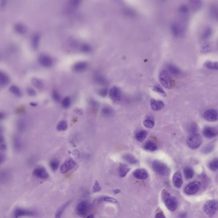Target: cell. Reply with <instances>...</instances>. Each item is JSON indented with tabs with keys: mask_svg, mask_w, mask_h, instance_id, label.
<instances>
[{
	"mask_svg": "<svg viewBox=\"0 0 218 218\" xmlns=\"http://www.w3.org/2000/svg\"><path fill=\"white\" fill-rule=\"evenodd\" d=\"M33 174L35 177L43 180L47 179L49 177V174L46 169L42 167L36 168L33 171Z\"/></svg>",
	"mask_w": 218,
	"mask_h": 218,
	"instance_id": "10",
	"label": "cell"
},
{
	"mask_svg": "<svg viewBox=\"0 0 218 218\" xmlns=\"http://www.w3.org/2000/svg\"><path fill=\"white\" fill-rule=\"evenodd\" d=\"M76 163L74 160L71 158L67 159L64 163L62 164L60 168V171L61 173H67L68 171L72 170L75 167Z\"/></svg>",
	"mask_w": 218,
	"mask_h": 218,
	"instance_id": "9",
	"label": "cell"
},
{
	"mask_svg": "<svg viewBox=\"0 0 218 218\" xmlns=\"http://www.w3.org/2000/svg\"><path fill=\"white\" fill-rule=\"evenodd\" d=\"M90 208V204L87 201H82L77 205L76 211L77 214L82 217H86Z\"/></svg>",
	"mask_w": 218,
	"mask_h": 218,
	"instance_id": "7",
	"label": "cell"
},
{
	"mask_svg": "<svg viewBox=\"0 0 218 218\" xmlns=\"http://www.w3.org/2000/svg\"><path fill=\"white\" fill-rule=\"evenodd\" d=\"M147 135V131L145 130L140 131L135 135V138L138 142H142L146 138Z\"/></svg>",
	"mask_w": 218,
	"mask_h": 218,
	"instance_id": "27",
	"label": "cell"
},
{
	"mask_svg": "<svg viewBox=\"0 0 218 218\" xmlns=\"http://www.w3.org/2000/svg\"><path fill=\"white\" fill-rule=\"evenodd\" d=\"M197 129H198L197 125L195 123H191V124L189 125L188 128V132L191 134L196 133Z\"/></svg>",
	"mask_w": 218,
	"mask_h": 218,
	"instance_id": "41",
	"label": "cell"
},
{
	"mask_svg": "<svg viewBox=\"0 0 218 218\" xmlns=\"http://www.w3.org/2000/svg\"><path fill=\"white\" fill-rule=\"evenodd\" d=\"M0 147H1V151L4 152L6 149V143L4 136L1 133V137H0Z\"/></svg>",
	"mask_w": 218,
	"mask_h": 218,
	"instance_id": "40",
	"label": "cell"
},
{
	"mask_svg": "<svg viewBox=\"0 0 218 218\" xmlns=\"http://www.w3.org/2000/svg\"><path fill=\"white\" fill-rule=\"evenodd\" d=\"M89 103H90V105H91V106L94 108L96 109L98 108V105H99L98 103L96 101L93 100V99H90L89 101Z\"/></svg>",
	"mask_w": 218,
	"mask_h": 218,
	"instance_id": "53",
	"label": "cell"
},
{
	"mask_svg": "<svg viewBox=\"0 0 218 218\" xmlns=\"http://www.w3.org/2000/svg\"><path fill=\"white\" fill-rule=\"evenodd\" d=\"M9 90L13 94L18 97H21L22 95V93L20 89L17 86L15 85H12L9 88Z\"/></svg>",
	"mask_w": 218,
	"mask_h": 218,
	"instance_id": "36",
	"label": "cell"
},
{
	"mask_svg": "<svg viewBox=\"0 0 218 218\" xmlns=\"http://www.w3.org/2000/svg\"><path fill=\"white\" fill-rule=\"evenodd\" d=\"M203 210L208 217H212L218 210V202L211 200L206 202L203 206Z\"/></svg>",
	"mask_w": 218,
	"mask_h": 218,
	"instance_id": "5",
	"label": "cell"
},
{
	"mask_svg": "<svg viewBox=\"0 0 218 218\" xmlns=\"http://www.w3.org/2000/svg\"><path fill=\"white\" fill-rule=\"evenodd\" d=\"M172 183L176 188H180L183 185V179L181 172L177 171L172 177Z\"/></svg>",
	"mask_w": 218,
	"mask_h": 218,
	"instance_id": "15",
	"label": "cell"
},
{
	"mask_svg": "<svg viewBox=\"0 0 218 218\" xmlns=\"http://www.w3.org/2000/svg\"><path fill=\"white\" fill-rule=\"evenodd\" d=\"M159 80L161 84L166 88L171 89L175 87V81L172 79L170 74L165 70L160 72Z\"/></svg>",
	"mask_w": 218,
	"mask_h": 218,
	"instance_id": "2",
	"label": "cell"
},
{
	"mask_svg": "<svg viewBox=\"0 0 218 218\" xmlns=\"http://www.w3.org/2000/svg\"><path fill=\"white\" fill-rule=\"evenodd\" d=\"M204 135L206 138H212L217 136L218 134L217 131L212 127H207L204 128L203 131Z\"/></svg>",
	"mask_w": 218,
	"mask_h": 218,
	"instance_id": "17",
	"label": "cell"
},
{
	"mask_svg": "<svg viewBox=\"0 0 218 218\" xmlns=\"http://www.w3.org/2000/svg\"><path fill=\"white\" fill-rule=\"evenodd\" d=\"M5 160V155H4V154H3L2 153H1V164H2L4 162Z\"/></svg>",
	"mask_w": 218,
	"mask_h": 218,
	"instance_id": "55",
	"label": "cell"
},
{
	"mask_svg": "<svg viewBox=\"0 0 218 218\" xmlns=\"http://www.w3.org/2000/svg\"><path fill=\"white\" fill-rule=\"evenodd\" d=\"M88 67V64L87 62L81 61L75 63L73 67L74 71L76 73H81L87 70Z\"/></svg>",
	"mask_w": 218,
	"mask_h": 218,
	"instance_id": "18",
	"label": "cell"
},
{
	"mask_svg": "<svg viewBox=\"0 0 218 218\" xmlns=\"http://www.w3.org/2000/svg\"><path fill=\"white\" fill-rule=\"evenodd\" d=\"M39 42V37L38 36H35L32 41V44H33L34 49H37L38 46Z\"/></svg>",
	"mask_w": 218,
	"mask_h": 218,
	"instance_id": "44",
	"label": "cell"
},
{
	"mask_svg": "<svg viewBox=\"0 0 218 218\" xmlns=\"http://www.w3.org/2000/svg\"><path fill=\"white\" fill-rule=\"evenodd\" d=\"M35 215L36 212L34 211L22 208H17L14 211V217L16 218L26 216H34Z\"/></svg>",
	"mask_w": 218,
	"mask_h": 218,
	"instance_id": "11",
	"label": "cell"
},
{
	"mask_svg": "<svg viewBox=\"0 0 218 218\" xmlns=\"http://www.w3.org/2000/svg\"><path fill=\"white\" fill-rule=\"evenodd\" d=\"M4 113H1V115H0V118H1V120H2L3 119H4Z\"/></svg>",
	"mask_w": 218,
	"mask_h": 218,
	"instance_id": "57",
	"label": "cell"
},
{
	"mask_svg": "<svg viewBox=\"0 0 218 218\" xmlns=\"http://www.w3.org/2000/svg\"><path fill=\"white\" fill-rule=\"evenodd\" d=\"M26 124L24 120H20L19 121L17 124V127L18 130L20 132H24L26 129Z\"/></svg>",
	"mask_w": 218,
	"mask_h": 218,
	"instance_id": "38",
	"label": "cell"
},
{
	"mask_svg": "<svg viewBox=\"0 0 218 218\" xmlns=\"http://www.w3.org/2000/svg\"><path fill=\"white\" fill-rule=\"evenodd\" d=\"M123 159L125 161L130 164H135L137 163V160L136 158L132 155L130 154H126L123 156Z\"/></svg>",
	"mask_w": 218,
	"mask_h": 218,
	"instance_id": "32",
	"label": "cell"
},
{
	"mask_svg": "<svg viewBox=\"0 0 218 218\" xmlns=\"http://www.w3.org/2000/svg\"><path fill=\"white\" fill-rule=\"evenodd\" d=\"M52 97H53V99L56 102H59L60 101L61 96L59 94L56 90L53 91L52 93Z\"/></svg>",
	"mask_w": 218,
	"mask_h": 218,
	"instance_id": "49",
	"label": "cell"
},
{
	"mask_svg": "<svg viewBox=\"0 0 218 218\" xmlns=\"http://www.w3.org/2000/svg\"><path fill=\"white\" fill-rule=\"evenodd\" d=\"M150 105L152 109L154 111L160 110L163 108L164 104L161 101H156L154 99H152L150 101Z\"/></svg>",
	"mask_w": 218,
	"mask_h": 218,
	"instance_id": "21",
	"label": "cell"
},
{
	"mask_svg": "<svg viewBox=\"0 0 218 218\" xmlns=\"http://www.w3.org/2000/svg\"><path fill=\"white\" fill-rule=\"evenodd\" d=\"M98 93L100 96L105 97L108 95V90L106 88H102L98 90Z\"/></svg>",
	"mask_w": 218,
	"mask_h": 218,
	"instance_id": "51",
	"label": "cell"
},
{
	"mask_svg": "<svg viewBox=\"0 0 218 218\" xmlns=\"http://www.w3.org/2000/svg\"><path fill=\"white\" fill-rule=\"evenodd\" d=\"M13 146L14 149L17 152L20 151L23 147V143L21 138L19 136L16 135L13 137Z\"/></svg>",
	"mask_w": 218,
	"mask_h": 218,
	"instance_id": "20",
	"label": "cell"
},
{
	"mask_svg": "<svg viewBox=\"0 0 218 218\" xmlns=\"http://www.w3.org/2000/svg\"><path fill=\"white\" fill-rule=\"evenodd\" d=\"M155 217L165 218V216H164V214H163L162 213V212H160V213H158V214H156V216H155Z\"/></svg>",
	"mask_w": 218,
	"mask_h": 218,
	"instance_id": "56",
	"label": "cell"
},
{
	"mask_svg": "<svg viewBox=\"0 0 218 218\" xmlns=\"http://www.w3.org/2000/svg\"><path fill=\"white\" fill-rule=\"evenodd\" d=\"M202 52L204 53H209L211 51L210 45L208 44H206L202 47Z\"/></svg>",
	"mask_w": 218,
	"mask_h": 218,
	"instance_id": "52",
	"label": "cell"
},
{
	"mask_svg": "<svg viewBox=\"0 0 218 218\" xmlns=\"http://www.w3.org/2000/svg\"><path fill=\"white\" fill-rule=\"evenodd\" d=\"M189 5L193 11H198L202 7V0H190Z\"/></svg>",
	"mask_w": 218,
	"mask_h": 218,
	"instance_id": "23",
	"label": "cell"
},
{
	"mask_svg": "<svg viewBox=\"0 0 218 218\" xmlns=\"http://www.w3.org/2000/svg\"><path fill=\"white\" fill-rule=\"evenodd\" d=\"M93 80L96 84L101 86H106L108 84L106 78L100 73L95 74L94 76Z\"/></svg>",
	"mask_w": 218,
	"mask_h": 218,
	"instance_id": "19",
	"label": "cell"
},
{
	"mask_svg": "<svg viewBox=\"0 0 218 218\" xmlns=\"http://www.w3.org/2000/svg\"><path fill=\"white\" fill-rule=\"evenodd\" d=\"M27 93H28V95L31 96H34L36 94V92L35 91V90L32 88H28L27 90Z\"/></svg>",
	"mask_w": 218,
	"mask_h": 218,
	"instance_id": "54",
	"label": "cell"
},
{
	"mask_svg": "<svg viewBox=\"0 0 218 218\" xmlns=\"http://www.w3.org/2000/svg\"><path fill=\"white\" fill-rule=\"evenodd\" d=\"M12 173L11 171L8 169H4L1 172L0 180L1 184H6L11 180Z\"/></svg>",
	"mask_w": 218,
	"mask_h": 218,
	"instance_id": "13",
	"label": "cell"
},
{
	"mask_svg": "<svg viewBox=\"0 0 218 218\" xmlns=\"http://www.w3.org/2000/svg\"><path fill=\"white\" fill-rule=\"evenodd\" d=\"M101 188L99 183L97 181H95L93 188V191L94 193H97L101 191Z\"/></svg>",
	"mask_w": 218,
	"mask_h": 218,
	"instance_id": "47",
	"label": "cell"
},
{
	"mask_svg": "<svg viewBox=\"0 0 218 218\" xmlns=\"http://www.w3.org/2000/svg\"><path fill=\"white\" fill-rule=\"evenodd\" d=\"M144 148L148 151L151 152L155 151L158 149L157 145L152 141H148L144 145Z\"/></svg>",
	"mask_w": 218,
	"mask_h": 218,
	"instance_id": "26",
	"label": "cell"
},
{
	"mask_svg": "<svg viewBox=\"0 0 218 218\" xmlns=\"http://www.w3.org/2000/svg\"><path fill=\"white\" fill-rule=\"evenodd\" d=\"M152 169L157 174L161 176L169 175L170 170L165 164L158 160H155L152 164Z\"/></svg>",
	"mask_w": 218,
	"mask_h": 218,
	"instance_id": "3",
	"label": "cell"
},
{
	"mask_svg": "<svg viewBox=\"0 0 218 218\" xmlns=\"http://www.w3.org/2000/svg\"><path fill=\"white\" fill-rule=\"evenodd\" d=\"M76 1L77 3H78V1Z\"/></svg>",
	"mask_w": 218,
	"mask_h": 218,
	"instance_id": "60",
	"label": "cell"
},
{
	"mask_svg": "<svg viewBox=\"0 0 218 218\" xmlns=\"http://www.w3.org/2000/svg\"><path fill=\"white\" fill-rule=\"evenodd\" d=\"M203 117L208 122H216L218 120V113L215 109H208L204 113Z\"/></svg>",
	"mask_w": 218,
	"mask_h": 218,
	"instance_id": "8",
	"label": "cell"
},
{
	"mask_svg": "<svg viewBox=\"0 0 218 218\" xmlns=\"http://www.w3.org/2000/svg\"><path fill=\"white\" fill-rule=\"evenodd\" d=\"M204 67L210 70H218V62L207 61L204 63Z\"/></svg>",
	"mask_w": 218,
	"mask_h": 218,
	"instance_id": "30",
	"label": "cell"
},
{
	"mask_svg": "<svg viewBox=\"0 0 218 218\" xmlns=\"http://www.w3.org/2000/svg\"><path fill=\"white\" fill-rule=\"evenodd\" d=\"M68 125L67 122L65 121H61L59 122L57 126V129L59 131H64L67 129Z\"/></svg>",
	"mask_w": 218,
	"mask_h": 218,
	"instance_id": "37",
	"label": "cell"
},
{
	"mask_svg": "<svg viewBox=\"0 0 218 218\" xmlns=\"http://www.w3.org/2000/svg\"><path fill=\"white\" fill-rule=\"evenodd\" d=\"M9 82V78L7 75L3 72L0 73V83L2 86H5L7 85Z\"/></svg>",
	"mask_w": 218,
	"mask_h": 218,
	"instance_id": "29",
	"label": "cell"
},
{
	"mask_svg": "<svg viewBox=\"0 0 218 218\" xmlns=\"http://www.w3.org/2000/svg\"><path fill=\"white\" fill-rule=\"evenodd\" d=\"M81 50L83 53H89L92 51L91 47L88 44H83L81 47Z\"/></svg>",
	"mask_w": 218,
	"mask_h": 218,
	"instance_id": "48",
	"label": "cell"
},
{
	"mask_svg": "<svg viewBox=\"0 0 218 218\" xmlns=\"http://www.w3.org/2000/svg\"><path fill=\"white\" fill-rule=\"evenodd\" d=\"M212 32H211V29H206L205 31L204 32L202 36V38L203 39L206 40L208 38L210 37V36H211Z\"/></svg>",
	"mask_w": 218,
	"mask_h": 218,
	"instance_id": "46",
	"label": "cell"
},
{
	"mask_svg": "<svg viewBox=\"0 0 218 218\" xmlns=\"http://www.w3.org/2000/svg\"><path fill=\"white\" fill-rule=\"evenodd\" d=\"M50 167L53 171H56L57 170L59 166V162L56 159H53L51 160L50 162Z\"/></svg>",
	"mask_w": 218,
	"mask_h": 218,
	"instance_id": "35",
	"label": "cell"
},
{
	"mask_svg": "<svg viewBox=\"0 0 218 218\" xmlns=\"http://www.w3.org/2000/svg\"><path fill=\"white\" fill-rule=\"evenodd\" d=\"M101 114L105 117H110L114 113V110L112 108L109 107H105L102 109Z\"/></svg>",
	"mask_w": 218,
	"mask_h": 218,
	"instance_id": "28",
	"label": "cell"
},
{
	"mask_svg": "<svg viewBox=\"0 0 218 218\" xmlns=\"http://www.w3.org/2000/svg\"><path fill=\"white\" fill-rule=\"evenodd\" d=\"M144 126L147 128H152L155 125L154 121L150 118L145 119L143 122Z\"/></svg>",
	"mask_w": 218,
	"mask_h": 218,
	"instance_id": "39",
	"label": "cell"
},
{
	"mask_svg": "<svg viewBox=\"0 0 218 218\" xmlns=\"http://www.w3.org/2000/svg\"><path fill=\"white\" fill-rule=\"evenodd\" d=\"M120 190L119 189H116L115 190H114V193H115V194H117V193H120Z\"/></svg>",
	"mask_w": 218,
	"mask_h": 218,
	"instance_id": "58",
	"label": "cell"
},
{
	"mask_svg": "<svg viewBox=\"0 0 218 218\" xmlns=\"http://www.w3.org/2000/svg\"><path fill=\"white\" fill-rule=\"evenodd\" d=\"M93 215H92V214H91V215H89V216H88V217H87V218H92L94 217Z\"/></svg>",
	"mask_w": 218,
	"mask_h": 218,
	"instance_id": "59",
	"label": "cell"
},
{
	"mask_svg": "<svg viewBox=\"0 0 218 218\" xmlns=\"http://www.w3.org/2000/svg\"><path fill=\"white\" fill-rule=\"evenodd\" d=\"M130 168L127 165L124 164H121L118 168V172L120 177L123 178L125 177L127 173L129 172Z\"/></svg>",
	"mask_w": 218,
	"mask_h": 218,
	"instance_id": "25",
	"label": "cell"
},
{
	"mask_svg": "<svg viewBox=\"0 0 218 218\" xmlns=\"http://www.w3.org/2000/svg\"><path fill=\"white\" fill-rule=\"evenodd\" d=\"M71 202V201H69L67 202L64 203L63 205H61L60 207H59L58 210H57L56 214H55V217L56 218L61 217L64 210H66L67 207L70 205Z\"/></svg>",
	"mask_w": 218,
	"mask_h": 218,
	"instance_id": "24",
	"label": "cell"
},
{
	"mask_svg": "<svg viewBox=\"0 0 218 218\" xmlns=\"http://www.w3.org/2000/svg\"><path fill=\"white\" fill-rule=\"evenodd\" d=\"M38 62L43 67H49L53 65V61L52 58L48 55H41L39 57Z\"/></svg>",
	"mask_w": 218,
	"mask_h": 218,
	"instance_id": "12",
	"label": "cell"
},
{
	"mask_svg": "<svg viewBox=\"0 0 218 218\" xmlns=\"http://www.w3.org/2000/svg\"><path fill=\"white\" fill-rule=\"evenodd\" d=\"M203 138L201 135L196 133L191 134L187 139V146L191 149L198 148L203 142Z\"/></svg>",
	"mask_w": 218,
	"mask_h": 218,
	"instance_id": "4",
	"label": "cell"
},
{
	"mask_svg": "<svg viewBox=\"0 0 218 218\" xmlns=\"http://www.w3.org/2000/svg\"><path fill=\"white\" fill-rule=\"evenodd\" d=\"M133 175L136 179L145 180L148 177V174L146 170L144 169H137L133 172Z\"/></svg>",
	"mask_w": 218,
	"mask_h": 218,
	"instance_id": "16",
	"label": "cell"
},
{
	"mask_svg": "<svg viewBox=\"0 0 218 218\" xmlns=\"http://www.w3.org/2000/svg\"><path fill=\"white\" fill-rule=\"evenodd\" d=\"M71 105V98L69 97H67L63 99L62 102V105L63 108H67Z\"/></svg>",
	"mask_w": 218,
	"mask_h": 218,
	"instance_id": "42",
	"label": "cell"
},
{
	"mask_svg": "<svg viewBox=\"0 0 218 218\" xmlns=\"http://www.w3.org/2000/svg\"><path fill=\"white\" fill-rule=\"evenodd\" d=\"M201 183L199 181L192 182L186 186L185 189V193L188 195L196 194L200 189Z\"/></svg>",
	"mask_w": 218,
	"mask_h": 218,
	"instance_id": "6",
	"label": "cell"
},
{
	"mask_svg": "<svg viewBox=\"0 0 218 218\" xmlns=\"http://www.w3.org/2000/svg\"><path fill=\"white\" fill-rule=\"evenodd\" d=\"M162 199L167 208L170 211L173 212L178 208V202L176 198L171 197L170 194L165 190L162 192Z\"/></svg>",
	"mask_w": 218,
	"mask_h": 218,
	"instance_id": "1",
	"label": "cell"
},
{
	"mask_svg": "<svg viewBox=\"0 0 218 218\" xmlns=\"http://www.w3.org/2000/svg\"><path fill=\"white\" fill-rule=\"evenodd\" d=\"M211 13L213 17L218 19V7H212L211 10Z\"/></svg>",
	"mask_w": 218,
	"mask_h": 218,
	"instance_id": "50",
	"label": "cell"
},
{
	"mask_svg": "<svg viewBox=\"0 0 218 218\" xmlns=\"http://www.w3.org/2000/svg\"><path fill=\"white\" fill-rule=\"evenodd\" d=\"M153 90L154 91L156 92V93H159L161 96L163 97L166 96V93L165 92V91L162 88H160V87L155 86L153 88Z\"/></svg>",
	"mask_w": 218,
	"mask_h": 218,
	"instance_id": "43",
	"label": "cell"
},
{
	"mask_svg": "<svg viewBox=\"0 0 218 218\" xmlns=\"http://www.w3.org/2000/svg\"><path fill=\"white\" fill-rule=\"evenodd\" d=\"M100 201L109 202L114 203H116L117 202V201L115 199L112 198V197H105L101 198V199H100Z\"/></svg>",
	"mask_w": 218,
	"mask_h": 218,
	"instance_id": "45",
	"label": "cell"
},
{
	"mask_svg": "<svg viewBox=\"0 0 218 218\" xmlns=\"http://www.w3.org/2000/svg\"><path fill=\"white\" fill-rule=\"evenodd\" d=\"M167 69L169 73L172 75L178 76L181 74L180 70L173 64H168L167 65Z\"/></svg>",
	"mask_w": 218,
	"mask_h": 218,
	"instance_id": "22",
	"label": "cell"
},
{
	"mask_svg": "<svg viewBox=\"0 0 218 218\" xmlns=\"http://www.w3.org/2000/svg\"><path fill=\"white\" fill-rule=\"evenodd\" d=\"M32 83L36 88L41 89L44 88V83L42 80L38 78H34L32 80Z\"/></svg>",
	"mask_w": 218,
	"mask_h": 218,
	"instance_id": "33",
	"label": "cell"
},
{
	"mask_svg": "<svg viewBox=\"0 0 218 218\" xmlns=\"http://www.w3.org/2000/svg\"><path fill=\"white\" fill-rule=\"evenodd\" d=\"M184 174L185 178L187 180H190L194 176V172L193 169L190 167H186L184 170Z\"/></svg>",
	"mask_w": 218,
	"mask_h": 218,
	"instance_id": "31",
	"label": "cell"
},
{
	"mask_svg": "<svg viewBox=\"0 0 218 218\" xmlns=\"http://www.w3.org/2000/svg\"><path fill=\"white\" fill-rule=\"evenodd\" d=\"M208 167L212 171H215L218 169V158H216L208 164Z\"/></svg>",
	"mask_w": 218,
	"mask_h": 218,
	"instance_id": "34",
	"label": "cell"
},
{
	"mask_svg": "<svg viewBox=\"0 0 218 218\" xmlns=\"http://www.w3.org/2000/svg\"><path fill=\"white\" fill-rule=\"evenodd\" d=\"M110 98L114 101H119L122 96V93L120 89L116 87H113L110 90Z\"/></svg>",
	"mask_w": 218,
	"mask_h": 218,
	"instance_id": "14",
	"label": "cell"
}]
</instances>
